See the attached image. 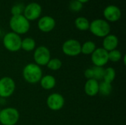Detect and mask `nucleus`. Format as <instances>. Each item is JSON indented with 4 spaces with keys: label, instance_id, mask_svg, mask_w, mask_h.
I'll return each instance as SVG.
<instances>
[{
    "label": "nucleus",
    "instance_id": "nucleus-25",
    "mask_svg": "<svg viewBox=\"0 0 126 125\" xmlns=\"http://www.w3.org/2000/svg\"><path fill=\"white\" fill-rule=\"evenodd\" d=\"M24 6L22 4H16L11 7V14L12 15H22L24 12Z\"/></svg>",
    "mask_w": 126,
    "mask_h": 125
},
{
    "label": "nucleus",
    "instance_id": "nucleus-20",
    "mask_svg": "<svg viewBox=\"0 0 126 125\" xmlns=\"http://www.w3.org/2000/svg\"><path fill=\"white\" fill-rule=\"evenodd\" d=\"M96 49V44L92 41H87L81 44V53L85 55H91Z\"/></svg>",
    "mask_w": 126,
    "mask_h": 125
},
{
    "label": "nucleus",
    "instance_id": "nucleus-1",
    "mask_svg": "<svg viewBox=\"0 0 126 125\" xmlns=\"http://www.w3.org/2000/svg\"><path fill=\"white\" fill-rule=\"evenodd\" d=\"M43 76L41 67L35 63L27 64L22 70V77L29 84H36L39 83Z\"/></svg>",
    "mask_w": 126,
    "mask_h": 125
},
{
    "label": "nucleus",
    "instance_id": "nucleus-21",
    "mask_svg": "<svg viewBox=\"0 0 126 125\" xmlns=\"http://www.w3.org/2000/svg\"><path fill=\"white\" fill-rule=\"evenodd\" d=\"M116 77V70L113 67H107L104 70L103 80L109 83H112Z\"/></svg>",
    "mask_w": 126,
    "mask_h": 125
},
{
    "label": "nucleus",
    "instance_id": "nucleus-18",
    "mask_svg": "<svg viewBox=\"0 0 126 125\" xmlns=\"http://www.w3.org/2000/svg\"><path fill=\"white\" fill-rule=\"evenodd\" d=\"M75 27L78 30L86 31V30H89V29L90 22L86 18L83 17V16H79L76 18V19L75 20Z\"/></svg>",
    "mask_w": 126,
    "mask_h": 125
},
{
    "label": "nucleus",
    "instance_id": "nucleus-13",
    "mask_svg": "<svg viewBox=\"0 0 126 125\" xmlns=\"http://www.w3.org/2000/svg\"><path fill=\"white\" fill-rule=\"evenodd\" d=\"M56 21L54 18L49 15H44L39 18L38 21V28L40 31L47 33L54 29Z\"/></svg>",
    "mask_w": 126,
    "mask_h": 125
},
{
    "label": "nucleus",
    "instance_id": "nucleus-30",
    "mask_svg": "<svg viewBox=\"0 0 126 125\" xmlns=\"http://www.w3.org/2000/svg\"><path fill=\"white\" fill-rule=\"evenodd\" d=\"M0 111H1V108H0Z\"/></svg>",
    "mask_w": 126,
    "mask_h": 125
},
{
    "label": "nucleus",
    "instance_id": "nucleus-17",
    "mask_svg": "<svg viewBox=\"0 0 126 125\" xmlns=\"http://www.w3.org/2000/svg\"><path fill=\"white\" fill-rule=\"evenodd\" d=\"M36 48V43L35 41L30 37H27L21 40V49H23L25 52H30L34 51Z\"/></svg>",
    "mask_w": 126,
    "mask_h": 125
},
{
    "label": "nucleus",
    "instance_id": "nucleus-26",
    "mask_svg": "<svg viewBox=\"0 0 126 125\" xmlns=\"http://www.w3.org/2000/svg\"><path fill=\"white\" fill-rule=\"evenodd\" d=\"M83 4L77 0H72L69 3V9L73 12H80L83 9Z\"/></svg>",
    "mask_w": 126,
    "mask_h": 125
},
{
    "label": "nucleus",
    "instance_id": "nucleus-10",
    "mask_svg": "<svg viewBox=\"0 0 126 125\" xmlns=\"http://www.w3.org/2000/svg\"><path fill=\"white\" fill-rule=\"evenodd\" d=\"M42 13L41 6L37 2H30L27 4L24 9L23 15L29 21H35L40 18Z\"/></svg>",
    "mask_w": 126,
    "mask_h": 125
},
{
    "label": "nucleus",
    "instance_id": "nucleus-28",
    "mask_svg": "<svg viewBox=\"0 0 126 125\" xmlns=\"http://www.w3.org/2000/svg\"><path fill=\"white\" fill-rule=\"evenodd\" d=\"M77 1H80V2H81L82 4H84V3H86V2H88L89 0H77Z\"/></svg>",
    "mask_w": 126,
    "mask_h": 125
},
{
    "label": "nucleus",
    "instance_id": "nucleus-4",
    "mask_svg": "<svg viewBox=\"0 0 126 125\" xmlns=\"http://www.w3.org/2000/svg\"><path fill=\"white\" fill-rule=\"evenodd\" d=\"M20 119V113L13 107H7L0 111V124L1 125H16Z\"/></svg>",
    "mask_w": 126,
    "mask_h": 125
},
{
    "label": "nucleus",
    "instance_id": "nucleus-23",
    "mask_svg": "<svg viewBox=\"0 0 126 125\" xmlns=\"http://www.w3.org/2000/svg\"><path fill=\"white\" fill-rule=\"evenodd\" d=\"M123 58L122 52L117 49L109 52V61L112 63H117Z\"/></svg>",
    "mask_w": 126,
    "mask_h": 125
},
{
    "label": "nucleus",
    "instance_id": "nucleus-27",
    "mask_svg": "<svg viewBox=\"0 0 126 125\" xmlns=\"http://www.w3.org/2000/svg\"><path fill=\"white\" fill-rule=\"evenodd\" d=\"M84 76L87 80L94 79V72L92 68H88L84 71Z\"/></svg>",
    "mask_w": 126,
    "mask_h": 125
},
{
    "label": "nucleus",
    "instance_id": "nucleus-19",
    "mask_svg": "<svg viewBox=\"0 0 126 125\" xmlns=\"http://www.w3.org/2000/svg\"><path fill=\"white\" fill-rule=\"evenodd\" d=\"M113 90V86H112V83H109L105 81H102L100 83H99V92L98 94H100V95L103 96V97H109Z\"/></svg>",
    "mask_w": 126,
    "mask_h": 125
},
{
    "label": "nucleus",
    "instance_id": "nucleus-5",
    "mask_svg": "<svg viewBox=\"0 0 126 125\" xmlns=\"http://www.w3.org/2000/svg\"><path fill=\"white\" fill-rule=\"evenodd\" d=\"M21 40L20 35L13 32H9L4 35L2 43L4 47L7 51L10 52H16L21 49Z\"/></svg>",
    "mask_w": 126,
    "mask_h": 125
},
{
    "label": "nucleus",
    "instance_id": "nucleus-29",
    "mask_svg": "<svg viewBox=\"0 0 126 125\" xmlns=\"http://www.w3.org/2000/svg\"><path fill=\"white\" fill-rule=\"evenodd\" d=\"M1 29H0V37H1Z\"/></svg>",
    "mask_w": 126,
    "mask_h": 125
},
{
    "label": "nucleus",
    "instance_id": "nucleus-7",
    "mask_svg": "<svg viewBox=\"0 0 126 125\" xmlns=\"http://www.w3.org/2000/svg\"><path fill=\"white\" fill-rule=\"evenodd\" d=\"M51 59V52L45 46H39L36 47L33 53V60L35 63L39 66H47Z\"/></svg>",
    "mask_w": 126,
    "mask_h": 125
},
{
    "label": "nucleus",
    "instance_id": "nucleus-24",
    "mask_svg": "<svg viewBox=\"0 0 126 125\" xmlns=\"http://www.w3.org/2000/svg\"><path fill=\"white\" fill-rule=\"evenodd\" d=\"M92 69L94 72V79L97 81L103 80L105 69L100 66H94L92 67Z\"/></svg>",
    "mask_w": 126,
    "mask_h": 125
},
{
    "label": "nucleus",
    "instance_id": "nucleus-8",
    "mask_svg": "<svg viewBox=\"0 0 126 125\" xmlns=\"http://www.w3.org/2000/svg\"><path fill=\"white\" fill-rule=\"evenodd\" d=\"M63 53L69 57H76L81 54V43L76 39H69L62 45Z\"/></svg>",
    "mask_w": 126,
    "mask_h": 125
},
{
    "label": "nucleus",
    "instance_id": "nucleus-3",
    "mask_svg": "<svg viewBox=\"0 0 126 125\" xmlns=\"http://www.w3.org/2000/svg\"><path fill=\"white\" fill-rule=\"evenodd\" d=\"M91 33L98 38H104L111 32V26L108 21L104 19L97 18L90 22L89 29Z\"/></svg>",
    "mask_w": 126,
    "mask_h": 125
},
{
    "label": "nucleus",
    "instance_id": "nucleus-2",
    "mask_svg": "<svg viewBox=\"0 0 126 125\" xmlns=\"http://www.w3.org/2000/svg\"><path fill=\"white\" fill-rule=\"evenodd\" d=\"M9 26L13 32L21 35L26 34L30 29V21L23 15H12L9 21Z\"/></svg>",
    "mask_w": 126,
    "mask_h": 125
},
{
    "label": "nucleus",
    "instance_id": "nucleus-22",
    "mask_svg": "<svg viewBox=\"0 0 126 125\" xmlns=\"http://www.w3.org/2000/svg\"><path fill=\"white\" fill-rule=\"evenodd\" d=\"M62 61L59 58L55 57L51 58L46 66L51 71H58L62 67Z\"/></svg>",
    "mask_w": 126,
    "mask_h": 125
},
{
    "label": "nucleus",
    "instance_id": "nucleus-11",
    "mask_svg": "<svg viewBox=\"0 0 126 125\" xmlns=\"http://www.w3.org/2000/svg\"><path fill=\"white\" fill-rule=\"evenodd\" d=\"M91 60L94 66L103 67L109 63V52L103 47H98L91 55Z\"/></svg>",
    "mask_w": 126,
    "mask_h": 125
},
{
    "label": "nucleus",
    "instance_id": "nucleus-16",
    "mask_svg": "<svg viewBox=\"0 0 126 125\" xmlns=\"http://www.w3.org/2000/svg\"><path fill=\"white\" fill-rule=\"evenodd\" d=\"M41 87L46 91H49L53 89L56 85L55 77L52 74L43 75L39 81Z\"/></svg>",
    "mask_w": 126,
    "mask_h": 125
},
{
    "label": "nucleus",
    "instance_id": "nucleus-14",
    "mask_svg": "<svg viewBox=\"0 0 126 125\" xmlns=\"http://www.w3.org/2000/svg\"><path fill=\"white\" fill-rule=\"evenodd\" d=\"M119 45V39L117 35L113 34H109L103 38V48L108 52L114 50Z\"/></svg>",
    "mask_w": 126,
    "mask_h": 125
},
{
    "label": "nucleus",
    "instance_id": "nucleus-9",
    "mask_svg": "<svg viewBox=\"0 0 126 125\" xmlns=\"http://www.w3.org/2000/svg\"><path fill=\"white\" fill-rule=\"evenodd\" d=\"M47 106L52 111H58L61 110L65 105V99L60 93H52L47 98Z\"/></svg>",
    "mask_w": 126,
    "mask_h": 125
},
{
    "label": "nucleus",
    "instance_id": "nucleus-6",
    "mask_svg": "<svg viewBox=\"0 0 126 125\" xmlns=\"http://www.w3.org/2000/svg\"><path fill=\"white\" fill-rule=\"evenodd\" d=\"M16 91V83L10 77L0 78V98L7 99L10 97Z\"/></svg>",
    "mask_w": 126,
    "mask_h": 125
},
{
    "label": "nucleus",
    "instance_id": "nucleus-15",
    "mask_svg": "<svg viewBox=\"0 0 126 125\" xmlns=\"http://www.w3.org/2000/svg\"><path fill=\"white\" fill-rule=\"evenodd\" d=\"M84 92L91 97L97 96L99 92V82L94 79L87 80L84 85Z\"/></svg>",
    "mask_w": 126,
    "mask_h": 125
},
{
    "label": "nucleus",
    "instance_id": "nucleus-12",
    "mask_svg": "<svg viewBox=\"0 0 126 125\" xmlns=\"http://www.w3.org/2000/svg\"><path fill=\"white\" fill-rule=\"evenodd\" d=\"M106 21L108 22H116L119 21L122 16L121 10L116 5L110 4L105 7L103 12Z\"/></svg>",
    "mask_w": 126,
    "mask_h": 125
}]
</instances>
